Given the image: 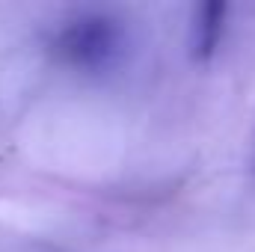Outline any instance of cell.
I'll return each mask as SVG.
<instances>
[{
  "label": "cell",
  "mask_w": 255,
  "mask_h": 252,
  "mask_svg": "<svg viewBox=\"0 0 255 252\" xmlns=\"http://www.w3.org/2000/svg\"><path fill=\"white\" fill-rule=\"evenodd\" d=\"M128 51V36L119 18L104 12H83L68 18L54 36V54L80 71H107Z\"/></svg>",
  "instance_id": "obj_1"
},
{
  "label": "cell",
  "mask_w": 255,
  "mask_h": 252,
  "mask_svg": "<svg viewBox=\"0 0 255 252\" xmlns=\"http://www.w3.org/2000/svg\"><path fill=\"white\" fill-rule=\"evenodd\" d=\"M226 3H217V0H208L196 9V18H193V57L196 60H211L220 39H223V30H226Z\"/></svg>",
  "instance_id": "obj_2"
}]
</instances>
